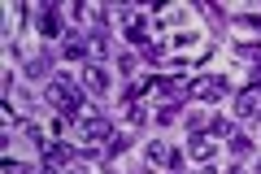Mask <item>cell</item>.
Listing matches in <instances>:
<instances>
[{
	"mask_svg": "<svg viewBox=\"0 0 261 174\" xmlns=\"http://www.w3.org/2000/svg\"><path fill=\"white\" fill-rule=\"evenodd\" d=\"M226 174H244V165H231V170H226Z\"/></svg>",
	"mask_w": 261,
	"mask_h": 174,
	"instance_id": "cell-15",
	"label": "cell"
},
{
	"mask_svg": "<svg viewBox=\"0 0 261 174\" xmlns=\"http://www.w3.org/2000/svg\"><path fill=\"white\" fill-rule=\"evenodd\" d=\"M257 109H261V92H257V87H248V92L240 96V113H244V118H252Z\"/></svg>",
	"mask_w": 261,
	"mask_h": 174,
	"instance_id": "cell-5",
	"label": "cell"
},
{
	"mask_svg": "<svg viewBox=\"0 0 261 174\" xmlns=\"http://www.w3.org/2000/svg\"><path fill=\"white\" fill-rule=\"evenodd\" d=\"M48 105H57V109H61L65 118H79L87 101H83V96H79L65 79H57V83H48Z\"/></svg>",
	"mask_w": 261,
	"mask_h": 174,
	"instance_id": "cell-1",
	"label": "cell"
},
{
	"mask_svg": "<svg viewBox=\"0 0 261 174\" xmlns=\"http://www.w3.org/2000/svg\"><path fill=\"white\" fill-rule=\"evenodd\" d=\"M39 31H44L48 39H53V35H61V22H57V13H53V9H44V13H39Z\"/></svg>",
	"mask_w": 261,
	"mask_h": 174,
	"instance_id": "cell-8",
	"label": "cell"
},
{
	"mask_svg": "<svg viewBox=\"0 0 261 174\" xmlns=\"http://www.w3.org/2000/svg\"><path fill=\"white\" fill-rule=\"evenodd\" d=\"M87 48H92L87 39H65V57H74V61H79V57L87 53Z\"/></svg>",
	"mask_w": 261,
	"mask_h": 174,
	"instance_id": "cell-10",
	"label": "cell"
},
{
	"mask_svg": "<svg viewBox=\"0 0 261 174\" xmlns=\"http://www.w3.org/2000/svg\"><path fill=\"white\" fill-rule=\"evenodd\" d=\"M5 174H31L27 165H18V161H5Z\"/></svg>",
	"mask_w": 261,
	"mask_h": 174,
	"instance_id": "cell-14",
	"label": "cell"
},
{
	"mask_svg": "<svg viewBox=\"0 0 261 174\" xmlns=\"http://www.w3.org/2000/svg\"><path fill=\"white\" fill-rule=\"evenodd\" d=\"M187 92H192V101H222L226 96V79H196Z\"/></svg>",
	"mask_w": 261,
	"mask_h": 174,
	"instance_id": "cell-2",
	"label": "cell"
},
{
	"mask_svg": "<svg viewBox=\"0 0 261 174\" xmlns=\"http://www.w3.org/2000/svg\"><path fill=\"white\" fill-rule=\"evenodd\" d=\"M87 83H92V92H109V74L100 65H87Z\"/></svg>",
	"mask_w": 261,
	"mask_h": 174,
	"instance_id": "cell-6",
	"label": "cell"
},
{
	"mask_svg": "<svg viewBox=\"0 0 261 174\" xmlns=\"http://www.w3.org/2000/svg\"><path fill=\"white\" fill-rule=\"evenodd\" d=\"M148 161H170L166 144H157V139H152V144H148Z\"/></svg>",
	"mask_w": 261,
	"mask_h": 174,
	"instance_id": "cell-11",
	"label": "cell"
},
{
	"mask_svg": "<svg viewBox=\"0 0 261 174\" xmlns=\"http://www.w3.org/2000/svg\"><path fill=\"white\" fill-rule=\"evenodd\" d=\"M240 53H244V57H252V61H261V44H244Z\"/></svg>",
	"mask_w": 261,
	"mask_h": 174,
	"instance_id": "cell-13",
	"label": "cell"
},
{
	"mask_svg": "<svg viewBox=\"0 0 261 174\" xmlns=\"http://www.w3.org/2000/svg\"><path fill=\"white\" fill-rule=\"evenodd\" d=\"M126 22H130V27H126V39H130V44H144V39H148V31H144V22L135 18V13H126Z\"/></svg>",
	"mask_w": 261,
	"mask_h": 174,
	"instance_id": "cell-7",
	"label": "cell"
},
{
	"mask_svg": "<svg viewBox=\"0 0 261 174\" xmlns=\"http://www.w3.org/2000/svg\"><path fill=\"white\" fill-rule=\"evenodd\" d=\"M109 118H83V139H109Z\"/></svg>",
	"mask_w": 261,
	"mask_h": 174,
	"instance_id": "cell-4",
	"label": "cell"
},
{
	"mask_svg": "<svg viewBox=\"0 0 261 174\" xmlns=\"http://www.w3.org/2000/svg\"><path fill=\"white\" fill-rule=\"evenodd\" d=\"M231 148H235V153H248V135H240V131H235V135H231Z\"/></svg>",
	"mask_w": 261,
	"mask_h": 174,
	"instance_id": "cell-12",
	"label": "cell"
},
{
	"mask_svg": "<svg viewBox=\"0 0 261 174\" xmlns=\"http://www.w3.org/2000/svg\"><path fill=\"white\" fill-rule=\"evenodd\" d=\"M65 161H70V148L65 144H44V174H57Z\"/></svg>",
	"mask_w": 261,
	"mask_h": 174,
	"instance_id": "cell-3",
	"label": "cell"
},
{
	"mask_svg": "<svg viewBox=\"0 0 261 174\" xmlns=\"http://www.w3.org/2000/svg\"><path fill=\"white\" fill-rule=\"evenodd\" d=\"M192 157H196V161H209V157H214V144H209L205 135H196V144H192Z\"/></svg>",
	"mask_w": 261,
	"mask_h": 174,
	"instance_id": "cell-9",
	"label": "cell"
}]
</instances>
